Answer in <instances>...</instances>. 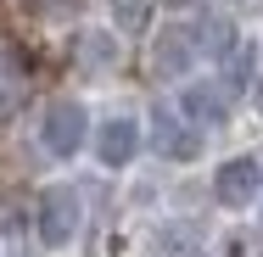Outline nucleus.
<instances>
[{
    "instance_id": "4",
    "label": "nucleus",
    "mask_w": 263,
    "mask_h": 257,
    "mask_svg": "<svg viewBox=\"0 0 263 257\" xmlns=\"http://www.w3.org/2000/svg\"><path fill=\"white\" fill-rule=\"evenodd\" d=\"M146 146L162 156V162H196L202 156V129L179 112V106H152V134H146Z\"/></svg>"
},
{
    "instance_id": "9",
    "label": "nucleus",
    "mask_w": 263,
    "mask_h": 257,
    "mask_svg": "<svg viewBox=\"0 0 263 257\" xmlns=\"http://www.w3.org/2000/svg\"><path fill=\"white\" fill-rule=\"evenodd\" d=\"M106 11H112V34L140 39L146 23H152V11H157V0H106Z\"/></svg>"
},
{
    "instance_id": "8",
    "label": "nucleus",
    "mask_w": 263,
    "mask_h": 257,
    "mask_svg": "<svg viewBox=\"0 0 263 257\" xmlns=\"http://www.w3.org/2000/svg\"><path fill=\"white\" fill-rule=\"evenodd\" d=\"M118 39H123V34H101V28H90V34L79 39V62H84L90 73H112V67H118V56H123Z\"/></svg>"
},
{
    "instance_id": "2",
    "label": "nucleus",
    "mask_w": 263,
    "mask_h": 257,
    "mask_svg": "<svg viewBox=\"0 0 263 257\" xmlns=\"http://www.w3.org/2000/svg\"><path fill=\"white\" fill-rule=\"evenodd\" d=\"M84 140H90V112H84V101H73V95H62V101H51L45 112H40V146L51 156H79L84 151Z\"/></svg>"
},
{
    "instance_id": "11",
    "label": "nucleus",
    "mask_w": 263,
    "mask_h": 257,
    "mask_svg": "<svg viewBox=\"0 0 263 257\" xmlns=\"http://www.w3.org/2000/svg\"><path fill=\"white\" fill-rule=\"evenodd\" d=\"M252 62H258V45H252V39H241V45L230 51V62H224V78H230L235 90H252V84H258Z\"/></svg>"
},
{
    "instance_id": "6",
    "label": "nucleus",
    "mask_w": 263,
    "mask_h": 257,
    "mask_svg": "<svg viewBox=\"0 0 263 257\" xmlns=\"http://www.w3.org/2000/svg\"><path fill=\"white\" fill-rule=\"evenodd\" d=\"M196 28H185V23H168L157 34V45H152V67H157V78H185L191 67H196Z\"/></svg>"
},
{
    "instance_id": "14",
    "label": "nucleus",
    "mask_w": 263,
    "mask_h": 257,
    "mask_svg": "<svg viewBox=\"0 0 263 257\" xmlns=\"http://www.w3.org/2000/svg\"><path fill=\"white\" fill-rule=\"evenodd\" d=\"M168 11H202V0H162Z\"/></svg>"
},
{
    "instance_id": "7",
    "label": "nucleus",
    "mask_w": 263,
    "mask_h": 257,
    "mask_svg": "<svg viewBox=\"0 0 263 257\" xmlns=\"http://www.w3.org/2000/svg\"><path fill=\"white\" fill-rule=\"evenodd\" d=\"M179 112H185L196 129H213V123L230 117V95H224L218 78H185V84H179Z\"/></svg>"
},
{
    "instance_id": "13",
    "label": "nucleus",
    "mask_w": 263,
    "mask_h": 257,
    "mask_svg": "<svg viewBox=\"0 0 263 257\" xmlns=\"http://www.w3.org/2000/svg\"><path fill=\"white\" fill-rule=\"evenodd\" d=\"M252 112H258V123H263V73H258V84H252Z\"/></svg>"
},
{
    "instance_id": "15",
    "label": "nucleus",
    "mask_w": 263,
    "mask_h": 257,
    "mask_svg": "<svg viewBox=\"0 0 263 257\" xmlns=\"http://www.w3.org/2000/svg\"><path fill=\"white\" fill-rule=\"evenodd\" d=\"M258 224H263V196H258Z\"/></svg>"
},
{
    "instance_id": "12",
    "label": "nucleus",
    "mask_w": 263,
    "mask_h": 257,
    "mask_svg": "<svg viewBox=\"0 0 263 257\" xmlns=\"http://www.w3.org/2000/svg\"><path fill=\"white\" fill-rule=\"evenodd\" d=\"M146 257H185V235L179 229H157L152 246H146Z\"/></svg>"
},
{
    "instance_id": "5",
    "label": "nucleus",
    "mask_w": 263,
    "mask_h": 257,
    "mask_svg": "<svg viewBox=\"0 0 263 257\" xmlns=\"http://www.w3.org/2000/svg\"><path fill=\"white\" fill-rule=\"evenodd\" d=\"M90 146H96V162H101L106 173H123V168L140 156V146H146V129H140V117H135V112H118V117L96 123Z\"/></svg>"
},
{
    "instance_id": "1",
    "label": "nucleus",
    "mask_w": 263,
    "mask_h": 257,
    "mask_svg": "<svg viewBox=\"0 0 263 257\" xmlns=\"http://www.w3.org/2000/svg\"><path fill=\"white\" fill-rule=\"evenodd\" d=\"M79 224H84V202L73 185H45L40 190V207H34V235L45 252H67L79 241Z\"/></svg>"
},
{
    "instance_id": "10",
    "label": "nucleus",
    "mask_w": 263,
    "mask_h": 257,
    "mask_svg": "<svg viewBox=\"0 0 263 257\" xmlns=\"http://www.w3.org/2000/svg\"><path fill=\"white\" fill-rule=\"evenodd\" d=\"M196 45H202V56H208V62H218V67H224V62H230V51L241 45V39H235V23H230V17H208V23L196 28Z\"/></svg>"
},
{
    "instance_id": "3",
    "label": "nucleus",
    "mask_w": 263,
    "mask_h": 257,
    "mask_svg": "<svg viewBox=\"0 0 263 257\" xmlns=\"http://www.w3.org/2000/svg\"><path fill=\"white\" fill-rule=\"evenodd\" d=\"M263 196V162L258 156H224L218 168H213V202L224 207V212H247V207H258Z\"/></svg>"
}]
</instances>
